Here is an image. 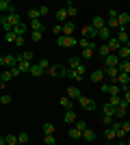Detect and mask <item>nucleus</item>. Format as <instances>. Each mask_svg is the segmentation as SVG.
Returning <instances> with one entry per match:
<instances>
[{"mask_svg": "<svg viewBox=\"0 0 130 145\" xmlns=\"http://www.w3.org/2000/svg\"><path fill=\"white\" fill-rule=\"evenodd\" d=\"M56 43H59L61 48H74V46H78V39L67 37V35H61V37H56Z\"/></svg>", "mask_w": 130, "mask_h": 145, "instance_id": "1", "label": "nucleus"}, {"mask_svg": "<svg viewBox=\"0 0 130 145\" xmlns=\"http://www.w3.org/2000/svg\"><path fill=\"white\" fill-rule=\"evenodd\" d=\"M18 63H20V56H13V54L0 56V65H2V67H15Z\"/></svg>", "mask_w": 130, "mask_h": 145, "instance_id": "2", "label": "nucleus"}, {"mask_svg": "<svg viewBox=\"0 0 130 145\" xmlns=\"http://www.w3.org/2000/svg\"><path fill=\"white\" fill-rule=\"evenodd\" d=\"M78 104H80L85 110H95V106H98V104H95V100H91V97H87V95H82L80 100H78Z\"/></svg>", "mask_w": 130, "mask_h": 145, "instance_id": "3", "label": "nucleus"}, {"mask_svg": "<svg viewBox=\"0 0 130 145\" xmlns=\"http://www.w3.org/2000/svg\"><path fill=\"white\" fill-rule=\"evenodd\" d=\"M119 63H122V59L117 56V52H113V54H108L104 59V69H106V67H117Z\"/></svg>", "mask_w": 130, "mask_h": 145, "instance_id": "4", "label": "nucleus"}, {"mask_svg": "<svg viewBox=\"0 0 130 145\" xmlns=\"http://www.w3.org/2000/svg\"><path fill=\"white\" fill-rule=\"evenodd\" d=\"M5 18H7V22H9V26H11V28H15V26L22 24V20H20V13H18V11L9 13V15H5Z\"/></svg>", "mask_w": 130, "mask_h": 145, "instance_id": "5", "label": "nucleus"}, {"mask_svg": "<svg viewBox=\"0 0 130 145\" xmlns=\"http://www.w3.org/2000/svg\"><path fill=\"white\" fill-rule=\"evenodd\" d=\"M91 26L95 30H102V28H106V20L102 18V15H95V18L91 20Z\"/></svg>", "mask_w": 130, "mask_h": 145, "instance_id": "6", "label": "nucleus"}, {"mask_svg": "<svg viewBox=\"0 0 130 145\" xmlns=\"http://www.w3.org/2000/svg\"><path fill=\"white\" fill-rule=\"evenodd\" d=\"M128 108H130V104L122 100V104L117 106V113H115V117H117V119H124V117H126V110H128Z\"/></svg>", "mask_w": 130, "mask_h": 145, "instance_id": "7", "label": "nucleus"}, {"mask_svg": "<svg viewBox=\"0 0 130 145\" xmlns=\"http://www.w3.org/2000/svg\"><path fill=\"white\" fill-rule=\"evenodd\" d=\"M122 46H124V43L119 41L117 37H111V39H108V48H111V52H119V50H122Z\"/></svg>", "mask_w": 130, "mask_h": 145, "instance_id": "8", "label": "nucleus"}, {"mask_svg": "<svg viewBox=\"0 0 130 145\" xmlns=\"http://www.w3.org/2000/svg\"><path fill=\"white\" fill-rule=\"evenodd\" d=\"M82 37H89V39H98V30L93 28V26H85V28H82Z\"/></svg>", "mask_w": 130, "mask_h": 145, "instance_id": "9", "label": "nucleus"}, {"mask_svg": "<svg viewBox=\"0 0 130 145\" xmlns=\"http://www.w3.org/2000/svg\"><path fill=\"white\" fill-rule=\"evenodd\" d=\"M67 97H69V100H80L82 93H80L78 87H69V89H67Z\"/></svg>", "mask_w": 130, "mask_h": 145, "instance_id": "10", "label": "nucleus"}, {"mask_svg": "<svg viewBox=\"0 0 130 145\" xmlns=\"http://www.w3.org/2000/svg\"><path fill=\"white\" fill-rule=\"evenodd\" d=\"M67 9H59V11H56V22H59V24H67Z\"/></svg>", "mask_w": 130, "mask_h": 145, "instance_id": "11", "label": "nucleus"}, {"mask_svg": "<svg viewBox=\"0 0 130 145\" xmlns=\"http://www.w3.org/2000/svg\"><path fill=\"white\" fill-rule=\"evenodd\" d=\"M11 78H13L11 69H5V72H2V76H0V87H2V91H5V85H7V82H9Z\"/></svg>", "mask_w": 130, "mask_h": 145, "instance_id": "12", "label": "nucleus"}, {"mask_svg": "<svg viewBox=\"0 0 130 145\" xmlns=\"http://www.w3.org/2000/svg\"><path fill=\"white\" fill-rule=\"evenodd\" d=\"M78 46H80V50H87V48H95V46H93V41L89 39V37H80V39H78Z\"/></svg>", "mask_w": 130, "mask_h": 145, "instance_id": "13", "label": "nucleus"}, {"mask_svg": "<svg viewBox=\"0 0 130 145\" xmlns=\"http://www.w3.org/2000/svg\"><path fill=\"white\" fill-rule=\"evenodd\" d=\"M104 78V69H93L91 72V82H102Z\"/></svg>", "mask_w": 130, "mask_h": 145, "instance_id": "14", "label": "nucleus"}, {"mask_svg": "<svg viewBox=\"0 0 130 145\" xmlns=\"http://www.w3.org/2000/svg\"><path fill=\"white\" fill-rule=\"evenodd\" d=\"M31 76H46V69H43L41 65H35V63H33V67H31Z\"/></svg>", "mask_w": 130, "mask_h": 145, "instance_id": "15", "label": "nucleus"}, {"mask_svg": "<svg viewBox=\"0 0 130 145\" xmlns=\"http://www.w3.org/2000/svg\"><path fill=\"white\" fill-rule=\"evenodd\" d=\"M117 56L122 61H130V48H128V46H122V50L117 52Z\"/></svg>", "mask_w": 130, "mask_h": 145, "instance_id": "16", "label": "nucleus"}, {"mask_svg": "<svg viewBox=\"0 0 130 145\" xmlns=\"http://www.w3.org/2000/svg\"><path fill=\"white\" fill-rule=\"evenodd\" d=\"M102 113H104V115H108V117H115V113H117V108H115V106H111V104L106 102L104 106H102Z\"/></svg>", "mask_w": 130, "mask_h": 145, "instance_id": "17", "label": "nucleus"}, {"mask_svg": "<svg viewBox=\"0 0 130 145\" xmlns=\"http://www.w3.org/2000/svg\"><path fill=\"white\" fill-rule=\"evenodd\" d=\"M117 22H119V28H126V24L130 22V15H128V13H119Z\"/></svg>", "mask_w": 130, "mask_h": 145, "instance_id": "18", "label": "nucleus"}, {"mask_svg": "<svg viewBox=\"0 0 130 145\" xmlns=\"http://www.w3.org/2000/svg\"><path fill=\"white\" fill-rule=\"evenodd\" d=\"M63 35L74 37V22H67V24H63Z\"/></svg>", "mask_w": 130, "mask_h": 145, "instance_id": "19", "label": "nucleus"}, {"mask_svg": "<svg viewBox=\"0 0 130 145\" xmlns=\"http://www.w3.org/2000/svg\"><path fill=\"white\" fill-rule=\"evenodd\" d=\"M98 39H104V41H108V39H111V28L106 26V28L98 30Z\"/></svg>", "mask_w": 130, "mask_h": 145, "instance_id": "20", "label": "nucleus"}, {"mask_svg": "<svg viewBox=\"0 0 130 145\" xmlns=\"http://www.w3.org/2000/svg\"><path fill=\"white\" fill-rule=\"evenodd\" d=\"M18 67H20V72H22V74H31V67H33V63L20 61V63H18Z\"/></svg>", "mask_w": 130, "mask_h": 145, "instance_id": "21", "label": "nucleus"}, {"mask_svg": "<svg viewBox=\"0 0 130 145\" xmlns=\"http://www.w3.org/2000/svg\"><path fill=\"white\" fill-rule=\"evenodd\" d=\"M80 65H82V63H80V56H74V59L67 61V67H69V69H78Z\"/></svg>", "mask_w": 130, "mask_h": 145, "instance_id": "22", "label": "nucleus"}, {"mask_svg": "<svg viewBox=\"0 0 130 145\" xmlns=\"http://www.w3.org/2000/svg\"><path fill=\"white\" fill-rule=\"evenodd\" d=\"M59 104H61L63 108H67V110H74V102H72V100H69L67 95H65V97H61V102H59Z\"/></svg>", "mask_w": 130, "mask_h": 145, "instance_id": "23", "label": "nucleus"}, {"mask_svg": "<svg viewBox=\"0 0 130 145\" xmlns=\"http://www.w3.org/2000/svg\"><path fill=\"white\" fill-rule=\"evenodd\" d=\"M117 69H119V74H130V61H122L117 65Z\"/></svg>", "mask_w": 130, "mask_h": 145, "instance_id": "24", "label": "nucleus"}, {"mask_svg": "<svg viewBox=\"0 0 130 145\" xmlns=\"http://www.w3.org/2000/svg\"><path fill=\"white\" fill-rule=\"evenodd\" d=\"M98 52H100V56H104V59H106L108 54H113V52H111V48H108V43H102V46L98 48Z\"/></svg>", "mask_w": 130, "mask_h": 145, "instance_id": "25", "label": "nucleus"}, {"mask_svg": "<svg viewBox=\"0 0 130 145\" xmlns=\"http://www.w3.org/2000/svg\"><path fill=\"white\" fill-rule=\"evenodd\" d=\"M63 119H65V123H74L76 121V110H67V113L63 115Z\"/></svg>", "mask_w": 130, "mask_h": 145, "instance_id": "26", "label": "nucleus"}, {"mask_svg": "<svg viewBox=\"0 0 130 145\" xmlns=\"http://www.w3.org/2000/svg\"><path fill=\"white\" fill-rule=\"evenodd\" d=\"M117 39H119L122 43H124V46L128 43V39H130V37H128V33H126V28H119V33H117Z\"/></svg>", "mask_w": 130, "mask_h": 145, "instance_id": "27", "label": "nucleus"}, {"mask_svg": "<svg viewBox=\"0 0 130 145\" xmlns=\"http://www.w3.org/2000/svg\"><path fill=\"white\" fill-rule=\"evenodd\" d=\"M28 28H31L33 33H35V30H41V33H43V24L39 22V20H33L31 24H28Z\"/></svg>", "mask_w": 130, "mask_h": 145, "instance_id": "28", "label": "nucleus"}, {"mask_svg": "<svg viewBox=\"0 0 130 145\" xmlns=\"http://www.w3.org/2000/svg\"><path fill=\"white\" fill-rule=\"evenodd\" d=\"M67 134H69V139H74V141H76V139H82V132L78 130V128H69Z\"/></svg>", "mask_w": 130, "mask_h": 145, "instance_id": "29", "label": "nucleus"}, {"mask_svg": "<svg viewBox=\"0 0 130 145\" xmlns=\"http://www.w3.org/2000/svg\"><path fill=\"white\" fill-rule=\"evenodd\" d=\"M41 130H43V134H54V130H56V128H54V123H50V121H46Z\"/></svg>", "mask_w": 130, "mask_h": 145, "instance_id": "30", "label": "nucleus"}, {"mask_svg": "<svg viewBox=\"0 0 130 145\" xmlns=\"http://www.w3.org/2000/svg\"><path fill=\"white\" fill-rule=\"evenodd\" d=\"M65 9H67V15H69V18H76V15H78V9H76L72 2H67V5H65Z\"/></svg>", "mask_w": 130, "mask_h": 145, "instance_id": "31", "label": "nucleus"}, {"mask_svg": "<svg viewBox=\"0 0 130 145\" xmlns=\"http://www.w3.org/2000/svg\"><path fill=\"white\" fill-rule=\"evenodd\" d=\"M26 28H28L26 24H20V26H15V28H13V33H15L18 37H24V35H26Z\"/></svg>", "mask_w": 130, "mask_h": 145, "instance_id": "32", "label": "nucleus"}, {"mask_svg": "<svg viewBox=\"0 0 130 145\" xmlns=\"http://www.w3.org/2000/svg\"><path fill=\"white\" fill-rule=\"evenodd\" d=\"M104 137H106V141H113V139H117V132H115L113 128H106V130H104Z\"/></svg>", "mask_w": 130, "mask_h": 145, "instance_id": "33", "label": "nucleus"}, {"mask_svg": "<svg viewBox=\"0 0 130 145\" xmlns=\"http://www.w3.org/2000/svg\"><path fill=\"white\" fill-rule=\"evenodd\" d=\"M11 102H13V97L9 95V93H2V95H0V104H2V106H9Z\"/></svg>", "mask_w": 130, "mask_h": 145, "instance_id": "34", "label": "nucleus"}, {"mask_svg": "<svg viewBox=\"0 0 130 145\" xmlns=\"http://www.w3.org/2000/svg\"><path fill=\"white\" fill-rule=\"evenodd\" d=\"M122 100H124V97H119V95H111V97H108V104H111V106H115V108H117L119 104H122Z\"/></svg>", "mask_w": 130, "mask_h": 145, "instance_id": "35", "label": "nucleus"}, {"mask_svg": "<svg viewBox=\"0 0 130 145\" xmlns=\"http://www.w3.org/2000/svg\"><path fill=\"white\" fill-rule=\"evenodd\" d=\"M82 139H85V141H93V139H95V132H93L91 128H87L85 132H82Z\"/></svg>", "mask_w": 130, "mask_h": 145, "instance_id": "36", "label": "nucleus"}, {"mask_svg": "<svg viewBox=\"0 0 130 145\" xmlns=\"http://www.w3.org/2000/svg\"><path fill=\"white\" fill-rule=\"evenodd\" d=\"M33 59H35V56H33V52H28V50L20 54V61H26V63H33Z\"/></svg>", "mask_w": 130, "mask_h": 145, "instance_id": "37", "label": "nucleus"}, {"mask_svg": "<svg viewBox=\"0 0 130 145\" xmlns=\"http://www.w3.org/2000/svg\"><path fill=\"white\" fill-rule=\"evenodd\" d=\"M95 48H87V50H80V59H91Z\"/></svg>", "mask_w": 130, "mask_h": 145, "instance_id": "38", "label": "nucleus"}, {"mask_svg": "<svg viewBox=\"0 0 130 145\" xmlns=\"http://www.w3.org/2000/svg\"><path fill=\"white\" fill-rule=\"evenodd\" d=\"M43 143H46V145H54L56 137H54V134H43Z\"/></svg>", "mask_w": 130, "mask_h": 145, "instance_id": "39", "label": "nucleus"}, {"mask_svg": "<svg viewBox=\"0 0 130 145\" xmlns=\"http://www.w3.org/2000/svg\"><path fill=\"white\" fill-rule=\"evenodd\" d=\"M102 123H104L106 128H113V123H115V117H108V115H104V117H102Z\"/></svg>", "mask_w": 130, "mask_h": 145, "instance_id": "40", "label": "nucleus"}, {"mask_svg": "<svg viewBox=\"0 0 130 145\" xmlns=\"http://www.w3.org/2000/svg\"><path fill=\"white\" fill-rule=\"evenodd\" d=\"M5 39H7L9 43H15V41H18V35L11 30V33H5Z\"/></svg>", "mask_w": 130, "mask_h": 145, "instance_id": "41", "label": "nucleus"}, {"mask_svg": "<svg viewBox=\"0 0 130 145\" xmlns=\"http://www.w3.org/2000/svg\"><path fill=\"white\" fill-rule=\"evenodd\" d=\"M28 139H31V137H28V132H20V134H18V141H20V145L28 143Z\"/></svg>", "mask_w": 130, "mask_h": 145, "instance_id": "42", "label": "nucleus"}, {"mask_svg": "<svg viewBox=\"0 0 130 145\" xmlns=\"http://www.w3.org/2000/svg\"><path fill=\"white\" fill-rule=\"evenodd\" d=\"M39 15H41L39 9H28V18H31V22H33V20H39Z\"/></svg>", "mask_w": 130, "mask_h": 145, "instance_id": "43", "label": "nucleus"}, {"mask_svg": "<svg viewBox=\"0 0 130 145\" xmlns=\"http://www.w3.org/2000/svg\"><path fill=\"white\" fill-rule=\"evenodd\" d=\"M31 39H33V41H41L43 33H41V30H35V33H31Z\"/></svg>", "mask_w": 130, "mask_h": 145, "instance_id": "44", "label": "nucleus"}, {"mask_svg": "<svg viewBox=\"0 0 130 145\" xmlns=\"http://www.w3.org/2000/svg\"><path fill=\"white\" fill-rule=\"evenodd\" d=\"M106 26H108V28H119V22H117V18H108Z\"/></svg>", "mask_w": 130, "mask_h": 145, "instance_id": "45", "label": "nucleus"}, {"mask_svg": "<svg viewBox=\"0 0 130 145\" xmlns=\"http://www.w3.org/2000/svg\"><path fill=\"white\" fill-rule=\"evenodd\" d=\"M39 65H41L43 69H46V72H48L50 67H52V63H50V59H39Z\"/></svg>", "mask_w": 130, "mask_h": 145, "instance_id": "46", "label": "nucleus"}, {"mask_svg": "<svg viewBox=\"0 0 130 145\" xmlns=\"http://www.w3.org/2000/svg\"><path fill=\"white\" fill-rule=\"evenodd\" d=\"M52 33H54L56 37H61L63 35V24H54V26H52Z\"/></svg>", "mask_w": 130, "mask_h": 145, "instance_id": "47", "label": "nucleus"}, {"mask_svg": "<svg viewBox=\"0 0 130 145\" xmlns=\"http://www.w3.org/2000/svg\"><path fill=\"white\" fill-rule=\"evenodd\" d=\"M76 128H78L80 132H85V130H87L89 126H87V121H76Z\"/></svg>", "mask_w": 130, "mask_h": 145, "instance_id": "48", "label": "nucleus"}, {"mask_svg": "<svg viewBox=\"0 0 130 145\" xmlns=\"http://www.w3.org/2000/svg\"><path fill=\"white\" fill-rule=\"evenodd\" d=\"M76 74H78L80 78H85V74H87V67H85V65H80L78 69H76Z\"/></svg>", "mask_w": 130, "mask_h": 145, "instance_id": "49", "label": "nucleus"}, {"mask_svg": "<svg viewBox=\"0 0 130 145\" xmlns=\"http://www.w3.org/2000/svg\"><path fill=\"white\" fill-rule=\"evenodd\" d=\"M122 128H124V132H126V134H130V119H126L124 123H122Z\"/></svg>", "mask_w": 130, "mask_h": 145, "instance_id": "50", "label": "nucleus"}, {"mask_svg": "<svg viewBox=\"0 0 130 145\" xmlns=\"http://www.w3.org/2000/svg\"><path fill=\"white\" fill-rule=\"evenodd\" d=\"M39 13H41V15H48V13H50V7H39Z\"/></svg>", "mask_w": 130, "mask_h": 145, "instance_id": "51", "label": "nucleus"}, {"mask_svg": "<svg viewBox=\"0 0 130 145\" xmlns=\"http://www.w3.org/2000/svg\"><path fill=\"white\" fill-rule=\"evenodd\" d=\"M11 74H13V76H20V74H22V72H20V67L15 65V67H11Z\"/></svg>", "mask_w": 130, "mask_h": 145, "instance_id": "52", "label": "nucleus"}, {"mask_svg": "<svg viewBox=\"0 0 130 145\" xmlns=\"http://www.w3.org/2000/svg\"><path fill=\"white\" fill-rule=\"evenodd\" d=\"M124 102H128V104H130V91H128V89L124 91Z\"/></svg>", "mask_w": 130, "mask_h": 145, "instance_id": "53", "label": "nucleus"}, {"mask_svg": "<svg viewBox=\"0 0 130 145\" xmlns=\"http://www.w3.org/2000/svg\"><path fill=\"white\" fill-rule=\"evenodd\" d=\"M24 43H26V41H24V37H18V41H15V46H20V48H22Z\"/></svg>", "mask_w": 130, "mask_h": 145, "instance_id": "54", "label": "nucleus"}, {"mask_svg": "<svg viewBox=\"0 0 130 145\" xmlns=\"http://www.w3.org/2000/svg\"><path fill=\"white\" fill-rule=\"evenodd\" d=\"M117 145H128V143H126V141H119V143Z\"/></svg>", "mask_w": 130, "mask_h": 145, "instance_id": "55", "label": "nucleus"}, {"mask_svg": "<svg viewBox=\"0 0 130 145\" xmlns=\"http://www.w3.org/2000/svg\"><path fill=\"white\" fill-rule=\"evenodd\" d=\"M126 143H128V145H130V137H128V139H126Z\"/></svg>", "mask_w": 130, "mask_h": 145, "instance_id": "56", "label": "nucleus"}, {"mask_svg": "<svg viewBox=\"0 0 130 145\" xmlns=\"http://www.w3.org/2000/svg\"><path fill=\"white\" fill-rule=\"evenodd\" d=\"M126 46H128V48H130V39H128V43H126Z\"/></svg>", "mask_w": 130, "mask_h": 145, "instance_id": "57", "label": "nucleus"}, {"mask_svg": "<svg viewBox=\"0 0 130 145\" xmlns=\"http://www.w3.org/2000/svg\"><path fill=\"white\" fill-rule=\"evenodd\" d=\"M128 91H130V85H128Z\"/></svg>", "mask_w": 130, "mask_h": 145, "instance_id": "58", "label": "nucleus"}]
</instances>
